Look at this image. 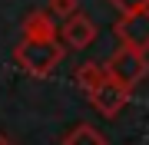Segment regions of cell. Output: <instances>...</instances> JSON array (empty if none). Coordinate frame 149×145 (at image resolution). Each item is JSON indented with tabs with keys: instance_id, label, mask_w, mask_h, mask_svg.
Here are the masks:
<instances>
[{
	"instance_id": "6",
	"label": "cell",
	"mask_w": 149,
	"mask_h": 145,
	"mask_svg": "<svg viewBox=\"0 0 149 145\" xmlns=\"http://www.w3.org/2000/svg\"><path fill=\"white\" fill-rule=\"evenodd\" d=\"M23 40L30 43H56V20L50 10H30L23 16Z\"/></svg>"
},
{
	"instance_id": "5",
	"label": "cell",
	"mask_w": 149,
	"mask_h": 145,
	"mask_svg": "<svg viewBox=\"0 0 149 145\" xmlns=\"http://www.w3.org/2000/svg\"><path fill=\"white\" fill-rule=\"evenodd\" d=\"M129 99H133V89H126V86H119L116 79H109L106 86L93 96V106H96V112H100V115L113 119V115H119L123 109L129 106Z\"/></svg>"
},
{
	"instance_id": "1",
	"label": "cell",
	"mask_w": 149,
	"mask_h": 145,
	"mask_svg": "<svg viewBox=\"0 0 149 145\" xmlns=\"http://www.w3.org/2000/svg\"><path fill=\"white\" fill-rule=\"evenodd\" d=\"M66 59V46L60 43H30V40H20L13 46V63L20 66L27 76L33 79H47L60 69V63Z\"/></svg>"
},
{
	"instance_id": "7",
	"label": "cell",
	"mask_w": 149,
	"mask_h": 145,
	"mask_svg": "<svg viewBox=\"0 0 149 145\" xmlns=\"http://www.w3.org/2000/svg\"><path fill=\"white\" fill-rule=\"evenodd\" d=\"M73 79H76V86H80L86 96H96L103 86L109 82V69H106V63H96V59H90V63H80L76 66V73H73Z\"/></svg>"
},
{
	"instance_id": "8",
	"label": "cell",
	"mask_w": 149,
	"mask_h": 145,
	"mask_svg": "<svg viewBox=\"0 0 149 145\" xmlns=\"http://www.w3.org/2000/svg\"><path fill=\"white\" fill-rule=\"evenodd\" d=\"M60 145H109V142H106V135L96 129V125L80 122V125H73V129L63 135V142H60Z\"/></svg>"
},
{
	"instance_id": "3",
	"label": "cell",
	"mask_w": 149,
	"mask_h": 145,
	"mask_svg": "<svg viewBox=\"0 0 149 145\" xmlns=\"http://www.w3.org/2000/svg\"><path fill=\"white\" fill-rule=\"evenodd\" d=\"M113 33H116L119 46H129L136 53H149V10L133 13V16H119Z\"/></svg>"
},
{
	"instance_id": "11",
	"label": "cell",
	"mask_w": 149,
	"mask_h": 145,
	"mask_svg": "<svg viewBox=\"0 0 149 145\" xmlns=\"http://www.w3.org/2000/svg\"><path fill=\"white\" fill-rule=\"evenodd\" d=\"M0 145H17V142L10 139V135H0Z\"/></svg>"
},
{
	"instance_id": "10",
	"label": "cell",
	"mask_w": 149,
	"mask_h": 145,
	"mask_svg": "<svg viewBox=\"0 0 149 145\" xmlns=\"http://www.w3.org/2000/svg\"><path fill=\"white\" fill-rule=\"evenodd\" d=\"M50 13H56V16H73V13H80V0H50Z\"/></svg>"
},
{
	"instance_id": "4",
	"label": "cell",
	"mask_w": 149,
	"mask_h": 145,
	"mask_svg": "<svg viewBox=\"0 0 149 145\" xmlns=\"http://www.w3.org/2000/svg\"><path fill=\"white\" fill-rule=\"evenodd\" d=\"M60 43H63L66 49H86V46H93L96 43V23L86 13H73L63 23V30H60Z\"/></svg>"
},
{
	"instance_id": "9",
	"label": "cell",
	"mask_w": 149,
	"mask_h": 145,
	"mask_svg": "<svg viewBox=\"0 0 149 145\" xmlns=\"http://www.w3.org/2000/svg\"><path fill=\"white\" fill-rule=\"evenodd\" d=\"M113 10H119L123 16H133V13H146L149 10V0H106Z\"/></svg>"
},
{
	"instance_id": "2",
	"label": "cell",
	"mask_w": 149,
	"mask_h": 145,
	"mask_svg": "<svg viewBox=\"0 0 149 145\" xmlns=\"http://www.w3.org/2000/svg\"><path fill=\"white\" fill-rule=\"evenodd\" d=\"M106 69H109V79H116L119 86L136 89L149 76V59H146V53H136V49H129V46H119L116 53L109 56Z\"/></svg>"
}]
</instances>
